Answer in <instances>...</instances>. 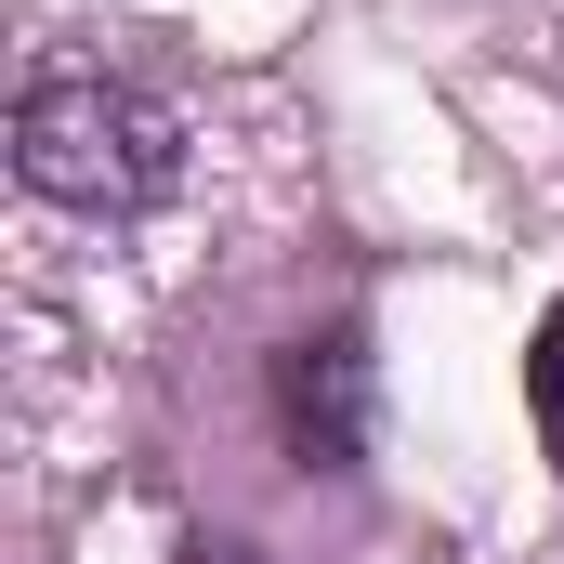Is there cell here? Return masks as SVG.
<instances>
[{"mask_svg":"<svg viewBox=\"0 0 564 564\" xmlns=\"http://www.w3.org/2000/svg\"><path fill=\"white\" fill-rule=\"evenodd\" d=\"M13 171H26L53 210L132 224V210H158V197L184 184V132H171V106H144L132 79L66 66V79H26V106H13Z\"/></svg>","mask_w":564,"mask_h":564,"instance_id":"cell-1","label":"cell"},{"mask_svg":"<svg viewBox=\"0 0 564 564\" xmlns=\"http://www.w3.org/2000/svg\"><path fill=\"white\" fill-rule=\"evenodd\" d=\"M525 381H539V433H552V459H564V315L539 328V368Z\"/></svg>","mask_w":564,"mask_h":564,"instance_id":"cell-3","label":"cell"},{"mask_svg":"<svg viewBox=\"0 0 564 564\" xmlns=\"http://www.w3.org/2000/svg\"><path fill=\"white\" fill-rule=\"evenodd\" d=\"M276 433L302 473H355L368 459V341L355 328H315L276 355Z\"/></svg>","mask_w":564,"mask_h":564,"instance_id":"cell-2","label":"cell"}]
</instances>
